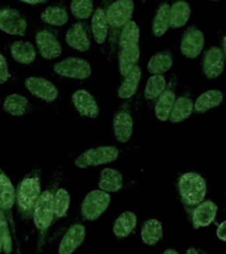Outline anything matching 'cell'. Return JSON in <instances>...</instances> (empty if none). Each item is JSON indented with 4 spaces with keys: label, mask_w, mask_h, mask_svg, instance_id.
Returning <instances> with one entry per match:
<instances>
[{
    "label": "cell",
    "mask_w": 226,
    "mask_h": 254,
    "mask_svg": "<svg viewBox=\"0 0 226 254\" xmlns=\"http://www.w3.org/2000/svg\"><path fill=\"white\" fill-rule=\"evenodd\" d=\"M135 4L132 0H115L106 9L109 25L113 29H120L131 21Z\"/></svg>",
    "instance_id": "obj_7"
},
{
    "label": "cell",
    "mask_w": 226,
    "mask_h": 254,
    "mask_svg": "<svg viewBox=\"0 0 226 254\" xmlns=\"http://www.w3.org/2000/svg\"><path fill=\"white\" fill-rule=\"evenodd\" d=\"M217 212L218 206L212 200H206V201H202L196 205L193 214H192V222H193L194 229H200V228L210 225L216 220Z\"/></svg>",
    "instance_id": "obj_16"
},
{
    "label": "cell",
    "mask_w": 226,
    "mask_h": 254,
    "mask_svg": "<svg viewBox=\"0 0 226 254\" xmlns=\"http://www.w3.org/2000/svg\"><path fill=\"white\" fill-rule=\"evenodd\" d=\"M3 110L12 117H23L29 110V101L21 94H9L3 102Z\"/></svg>",
    "instance_id": "obj_22"
},
{
    "label": "cell",
    "mask_w": 226,
    "mask_h": 254,
    "mask_svg": "<svg viewBox=\"0 0 226 254\" xmlns=\"http://www.w3.org/2000/svg\"><path fill=\"white\" fill-rule=\"evenodd\" d=\"M66 44L70 48L79 52H86L90 49V37L87 33V28L83 23L73 24L66 32Z\"/></svg>",
    "instance_id": "obj_15"
},
{
    "label": "cell",
    "mask_w": 226,
    "mask_h": 254,
    "mask_svg": "<svg viewBox=\"0 0 226 254\" xmlns=\"http://www.w3.org/2000/svg\"><path fill=\"white\" fill-rule=\"evenodd\" d=\"M119 158V151L114 146H102L90 148L85 151L75 159V167L78 168H87V167H95L107 164V163L115 162Z\"/></svg>",
    "instance_id": "obj_3"
},
{
    "label": "cell",
    "mask_w": 226,
    "mask_h": 254,
    "mask_svg": "<svg viewBox=\"0 0 226 254\" xmlns=\"http://www.w3.org/2000/svg\"><path fill=\"white\" fill-rule=\"evenodd\" d=\"M33 222L40 233H45L55 220V209H53V193L51 190H44L40 194L39 200L33 208Z\"/></svg>",
    "instance_id": "obj_4"
},
{
    "label": "cell",
    "mask_w": 226,
    "mask_h": 254,
    "mask_svg": "<svg viewBox=\"0 0 226 254\" xmlns=\"http://www.w3.org/2000/svg\"><path fill=\"white\" fill-rule=\"evenodd\" d=\"M4 248H3V238H1V233H0V253L3 252Z\"/></svg>",
    "instance_id": "obj_45"
},
{
    "label": "cell",
    "mask_w": 226,
    "mask_h": 254,
    "mask_svg": "<svg viewBox=\"0 0 226 254\" xmlns=\"http://www.w3.org/2000/svg\"><path fill=\"white\" fill-rule=\"evenodd\" d=\"M173 64V59L172 56L168 53V52H164V53H158L151 57V60L148 61V71L151 74H163L170 69Z\"/></svg>",
    "instance_id": "obj_34"
},
{
    "label": "cell",
    "mask_w": 226,
    "mask_h": 254,
    "mask_svg": "<svg viewBox=\"0 0 226 254\" xmlns=\"http://www.w3.org/2000/svg\"><path fill=\"white\" fill-rule=\"evenodd\" d=\"M136 214L134 212H123L114 222L113 232L118 238H124L134 232L136 226Z\"/></svg>",
    "instance_id": "obj_26"
},
{
    "label": "cell",
    "mask_w": 226,
    "mask_h": 254,
    "mask_svg": "<svg viewBox=\"0 0 226 254\" xmlns=\"http://www.w3.org/2000/svg\"><path fill=\"white\" fill-rule=\"evenodd\" d=\"M194 110V103L192 102V99L188 97H180L176 98L173 105V109L170 111V121L172 123H180L182 121H185L192 115Z\"/></svg>",
    "instance_id": "obj_27"
},
{
    "label": "cell",
    "mask_w": 226,
    "mask_h": 254,
    "mask_svg": "<svg viewBox=\"0 0 226 254\" xmlns=\"http://www.w3.org/2000/svg\"><path fill=\"white\" fill-rule=\"evenodd\" d=\"M111 201L110 193L102 190H91L85 196L81 206V213L89 221H94L102 216Z\"/></svg>",
    "instance_id": "obj_5"
},
{
    "label": "cell",
    "mask_w": 226,
    "mask_h": 254,
    "mask_svg": "<svg viewBox=\"0 0 226 254\" xmlns=\"http://www.w3.org/2000/svg\"><path fill=\"white\" fill-rule=\"evenodd\" d=\"M86 229L81 224L71 225L62 237L58 246V254H73L85 241Z\"/></svg>",
    "instance_id": "obj_14"
},
{
    "label": "cell",
    "mask_w": 226,
    "mask_h": 254,
    "mask_svg": "<svg viewBox=\"0 0 226 254\" xmlns=\"http://www.w3.org/2000/svg\"><path fill=\"white\" fill-rule=\"evenodd\" d=\"M163 254H178L177 252H176V250H173V249H167L166 252H164V253Z\"/></svg>",
    "instance_id": "obj_43"
},
{
    "label": "cell",
    "mask_w": 226,
    "mask_h": 254,
    "mask_svg": "<svg viewBox=\"0 0 226 254\" xmlns=\"http://www.w3.org/2000/svg\"><path fill=\"white\" fill-rule=\"evenodd\" d=\"M21 3H25V4H31V5H36V4H41V3H45L47 0H20Z\"/></svg>",
    "instance_id": "obj_41"
},
{
    "label": "cell",
    "mask_w": 226,
    "mask_h": 254,
    "mask_svg": "<svg viewBox=\"0 0 226 254\" xmlns=\"http://www.w3.org/2000/svg\"><path fill=\"white\" fill-rule=\"evenodd\" d=\"M222 52H224V56H225L226 60V36L222 39Z\"/></svg>",
    "instance_id": "obj_42"
},
{
    "label": "cell",
    "mask_w": 226,
    "mask_h": 254,
    "mask_svg": "<svg viewBox=\"0 0 226 254\" xmlns=\"http://www.w3.org/2000/svg\"><path fill=\"white\" fill-rule=\"evenodd\" d=\"M190 17V5L185 0H177L170 5V28L184 27Z\"/></svg>",
    "instance_id": "obj_30"
},
{
    "label": "cell",
    "mask_w": 226,
    "mask_h": 254,
    "mask_svg": "<svg viewBox=\"0 0 226 254\" xmlns=\"http://www.w3.org/2000/svg\"><path fill=\"white\" fill-rule=\"evenodd\" d=\"M212 1H218V0H212Z\"/></svg>",
    "instance_id": "obj_46"
},
{
    "label": "cell",
    "mask_w": 226,
    "mask_h": 254,
    "mask_svg": "<svg viewBox=\"0 0 226 254\" xmlns=\"http://www.w3.org/2000/svg\"><path fill=\"white\" fill-rule=\"evenodd\" d=\"M41 20L45 24H49L52 27H62L69 21L67 11L59 5H51L44 9L41 13Z\"/></svg>",
    "instance_id": "obj_32"
},
{
    "label": "cell",
    "mask_w": 226,
    "mask_h": 254,
    "mask_svg": "<svg viewBox=\"0 0 226 254\" xmlns=\"http://www.w3.org/2000/svg\"><path fill=\"white\" fill-rule=\"evenodd\" d=\"M9 67L5 57L0 53V85H3L9 79Z\"/></svg>",
    "instance_id": "obj_39"
},
{
    "label": "cell",
    "mask_w": 226,
    "mask_h": 254,
    "mask_svg": "<svg viewBox=\"0 0 226 254\" xmlns=\"http://www.w3.org/2000/svg\"><path fill=\"white\" fill-rule=\"evenodd\" d=\"M99 190L105 192H118L123 187V176L119 171L114 168H105L101 172L98 182Z\"/></svg>",
    "instance_id": "obj_21"
},
{
    "label": "cell",
    "mask_w": 226,
    "mask_h": 254,
    "mask_svg": "<svg viewBox=\"0 0 226 254\" xmlns=\"http://www.w3.org/2000/svg\"><path fill=\"white\" fill-rule=\"evenodd\" d=\"M70 11L74 17L79 20H86L94 13L93 0H71Z\"/></svg>",
    "instance_id": "obj_37"
},
{
    "label": "cell",
    "mask_w": 226,
    "mask_h": 254,
    "mask_svg": "<svg viewBox=\"0 0 226 254\" xmlns=\"http://www.w3.org/2000/svg\"><path fill=\"white\" fill-rule=\"evenodd\" d=\"M225 56L221 48L212 47L208 49L204 59V74L206 78L214 79L222 74V71L225 69Z\"/></svg>",
    "instance_id": "obj_12"
},
{
    "label": "cell",
    "mask_w": 226,
    "mask_h": 254,
    "mask_svg": "<svg viewBox=\"0 0 226 254\" xmlns=\"http://www.w3.org/2000/svg\"><path fill=\"white\" fill-rule=\"evenodd\" d=\"M0 233H1V238H3V252L5 254H11L12 246H13L11 230H9V225H8L7 217H5V212L1 208H0Z\"/></svg>",
    "instance_id": "obj_38"
},
{
    "label": "cell",
    "mask_w": 226,
    "mask_h": 254,
    "mask_svg": "<svg viewBox=\"0 0 226 254\" xmlns=\"http://www.w3.org/2000/svg\"><path fill=\"white\" fill-rule=\"evenodd\" d=\"M41 194V182L37 175H29L19 183L16 188V204L23 217H29L33 213L36 202Z\"/></svg>",
    "instance_id": "obj_1"
},
{
    "label": "cell",
    "mask_w": 226,
    "mask_h": 254,
    "mask_svg": "<svg viewBox=\"0 0 226 254\" xmlns=\"http://www.w3.org/2000/svg\"><path fill=\"white\" fill-rule=\"evenodd\" d=\"M71 101L75 110L85 118H97L99 115V106L95 98L89 91L79 89L71 95Z\"/></svg>",
    "instance_id": "obj_13"
},
{
    "label": "cell",
    "mask_w": 226,
    "mask_h": 254,
    "mask_svg": "<svg viewBox=\"0 0 226 254\" xmlns=\"http://www.w3.org/2000/svg\"><path fill=\"white\" fill-rule=\"evenodd\" d=\"M178 192L184 204L189 206H196L204 201L206 190L205 179L196 172H186L180 176L178 180Z\"/></svg>",
    "instance_id": "obj_2"
},
{
    "label": "cell",
    "mask_w": 226,
    "mask_h": 254,
    "mask_svg": "<svg viewBox=\"0 0 226 254\" xmlns=\"http://www.w3.org/2000/svg\"><path fill=\"white\" fill-rule=\"evenodd\" d=\"M204 45H205L204 33L197 28L192 27L182 36L180 49H181V53L185 56L186 59L193 60L197 59L200 56V53L204 49Z\"/></svg>",
    "instance_id": "obj_11"
},
{
    "label": "cell",
    "mask_w": 226,
    "mask_h": 254,
    "mask_svg": "<svg viewBox=\"0 0 226 254\" xmlns=\"http://www.w3.org/2000/svg\"><path fill=\"white\" fill-rule=\"evenodd\" d=\"M109 20L103 8H97L91 16V32L97 44H103L109 35Z\"/></svg>",
    "instance_id": "obj_19"
},
{
    "label": "cell",
    "mask_w": 226,
    "mask_h": 254,
    "mask_svg": "<svg viewBox=\"0 0 226 254\" xmlns=\"http://www.w3.org/2000/svg\"><path fill=\"white\" fill-rule=\"evenodd\" d=\"M27 90L36 98L41 99L44 102H55L58 98V89L55 83L43 77H28L24 82Z\"/></svg>",
    "instance_id": "obj_9"
},
{
    "label": "cell",
    "mask_w": 226,
    "mask_h": 254,
    "mask_svg": "<svg viewBox=\"0 0 226 254\" xmlns=\"http://www.w3.org/2000/svg\"><path fill=\"white\" fill-rule=\"evenodd\" d=\"M11 56L16 63L23 64V65H29L36 60V51L35 45H32L28 41H15L11 45Z\"/></svg>",
    "instance_id": "obj_20"
},
{
    "label": "cell",
    "mask_w": 226,
    "mask_h": 254,
    "mask_svg": "<svg viewBox=\"0 0 226 254\" xmlns=\"http://www.w3.org/2000/svg\"><path fill=\"white\" fill-rule=\"evenodd\" d=\"M56 74L73 79H86L91 75V66L86 60L79 57H67L53 65Z\"/></svg>",
    "instance_id": "obj_6"
},
{
    "label": "cell",
    "mask_w": 226,
    "mask_h": 254,
    "mask_svg": "<svg viewBox=\"0 0 226 254\" xmlns=\"http://www.w3.org/2000/svg\"><path fill=\"white\" fill-rule=\"evenodd\" d=\"M170 28V5L162 4L155 15L154 24H152V33L155 37H162Z\"/></svg>",
    "instance_id": "obj_28"
},
{
    "label": "cell",
    "mask_w": 226,
    "mask_h": 254,
    "mask_svg": "<svg viewBox=\"0 0 226 254\" xmlns=\"http://www.w3.org/2000/svg\"><path fill=\"white\" fill-rule=\"evenodd\" d=\"M35 41L36 48H37V51H39L43 59L55 60L59 57L61 53H62V47H61L58 39L51 31L44 29V31L37 32Z\"/></svg>",
    "instance_id": "obj_10"
},
{
    "label": "cell",
    "mask_w": 226,
    "mask_h": 254,
    "mask_svg": "<svg viewBox=\"0 0 226 254\" xmlns=\"http://www.w3.org/2000/svg\"><path fill=\"white\" fill-rule=\"evenodd\" d=\"M140 78H142V70H140V67L136 65L128 74L124 75V79H123L122 85H120L118 89L119 98L128 99L131 98L132 95H135V93L138 90V85L139 82H140Z\"/></svg>",
    "instance_id": "obj_23"
},
{
    "label": "cell",
    "mask_w": 226,
    "mask_h": 254,
    "mask_svg": "<svg viewBox=\"0 0 226 254\" xmlns=\"http://www.w3.org/2000/svg\"><path fill=\"white\" fill-rule=\"evenodd\" d=\"M224 94L220 90H208L202 93L194 102V111L198 114H204L210 109H214L221 105Z\"/></svg>",
    "instance_id": "obj_24"
},
{
    "label": "cell",
    "mask_w": 226,
    "mask_h": 254,
    "mask_svg": "<svg viewBox=\"0 0 226 254\" xmlns=\"http://www.w3.org/2000/svg\"><path fill=\"white\" fill-rule=\"evenodd\" d=\"M140 236H142V241L147 245H156L163 238L162 222L159 220H155V218H151V220L146 221L142 228Z\"/></svg>",
    "instance_id": "obj_31"
},
{
    "label": "cell",
    "mask_w": 226,
    "mask_h": 254,
    "mask_svg": "<svg viewBox=\"0 0 226 254\" xmlns=\"http://www.w3.org/2000/svg\"><path fill=\"white\" fill-rule=\"evenodd\" d=\"M139 57H140V49L139 45L132 48H126V49H120L119 53L118 61H119V71L120 74L124 77L130 73L138 63Z\"/></svg>",
    "instance_id": "obj_29"
},
{
    "label": "cell",
    "mask_w": 226,
    "mask_h": 254,
    "mask_svg": "<svg viewBox=\"0 0 226 254\" xmlns=\"http://www.w3.org/2000/svg\"><path fill=\"white\" fill-rule=\"evenodd\" d=\"M139 31L138 24L135 21H128V23L122 28L120 32V37H119V48L120 49H126V48H132L139 45Z\"/></svg>",
    "instance_id": "obj_33"
},
{
    "label": "cell",
    "mask_w": 226,
    "mask_h": 254,
    "mask_svg": "<svg viewBox=\"0 0 226 254\" xmlns=\"http://www.w3.org/2000/svg\"><path fill=\"white\" fill-rule=\"evenodd\" d=\"M70 206V194L65 188H59L53 193V209L55 217L62 218L66 216Z\"/></svg>",
    "instance_id": "obj_35"
},
{
    "label": "cell",
    "mask_w": 226,
    "mask_h": 254,
    "mask_svg": "<svg viewBox=\"0 0 226 254\" xmlns=\"http://www.w3.org/2000/svg\"><path fill=\"white\" fill-rule=\"evenodd\" d=\"M186 254H198L197 250L194 249V248H190V249L186 250Z\"/></svg>",
    "instance_id": "obj_44"
},
{
    "label": "cell",
    "mask_w": 226,
    "mask_h": 254,
    "mask_svg": "<svg viewBox=\"0 0 226 254\" xmlns=\"http://www.w3.org/2000/svg\"><path fill=\"white\" fill-rule=\"evenodd\" d=\"M16 204V188L12 184L11 179L0 168V208L5 213H11Z\"/></svg>",
    "instance_id": "obj_18"
},
{
    "label": "cell",
    "mask_w": 226,
    "mask_h": 254,
    "mask_svg": "<svg viewBox=\"0 0 226 254\" xmlns=\"http://www.w3.org/2000/svg\"><path fill=\"white\" fill-rule=\"evenodd\" d=\"M174 101H176V95H174L173 90H164L162 94L159 95L156 105H155V114H156V118L159 121L166 122L170 119Z\"/></svg>",
    "instance_id": "obj_25"
},
{
    "label": "cell",
    "mask_w": 226,
    "mask_h": 254,
    "mask_svg": "<svg viewBox=\"0 0 226 254\" xmlns=\"http://www.w3.org/2000/svg\"><path fill=\"white\" fill-rule=\"evenodd\" d=\"M0 31L11 36H24L27 20L15 8H0Z\"/></svg>",
    "instance_id": "obj_8"
},
{
    "label": "cell",
    "mask_w": 226,
    "mask_h": 254,
    "mask_svg": "<svg viewBox=\"0 0 226 254\" xmlns=\"http://www.w3.org/2000/svg\"><path fill=\"white\" fill-rule=\"evenodd\" d=\"M167 81L163 74H154L147 81L146 89H144V95L147 99H158L159 95L166 90Z\"/></svg>",
    "instance_id": "obj_36"
},
{
    "label": "cell",
    "mask_w": 226,
    "mask_h": 254,
    "mask_svg": "<svg viewBox=\"0 0 226 254\" xmlns=\"http://www.w3.org/2000/svg\"><path fill=\"white\" fill-rule=\"evenodd\" d=\"M113 127L116 140L120 143H127L134 132V119L128 111L120 110L115 114Z\"/></svg>",
    "instance_id": "obj_17"
},
{
    "label": "cell",
    "mask_w": 226,
    "mask_h": 254,
    "mask_svg": "<svg viewBox=\"0 0 226 254\" xmlns=\"http://www.w3.org/2000/svg\"><path fill=\"white\" fill-rule=\"evenodd\" d=\"M143 1H146V0H143Z\"/></svg>",
    "instance_id": "obj_47"
},
{
    "label": "cell",
    "mask_w": 226,
    "mask_h": 254,
    "mask_svg": "<svg viewBox=\"0 0 226 254\" xmlns=\"http://www.w3.org/2000/svg\"><path fill=\"white\" fill-rule=\"evenodd\" d=\"M217 237L221 240V241H226V220L224 222H221L217 228Z\"/></svg>",
    "instance_id": "obj_40"
}]
</instances>
